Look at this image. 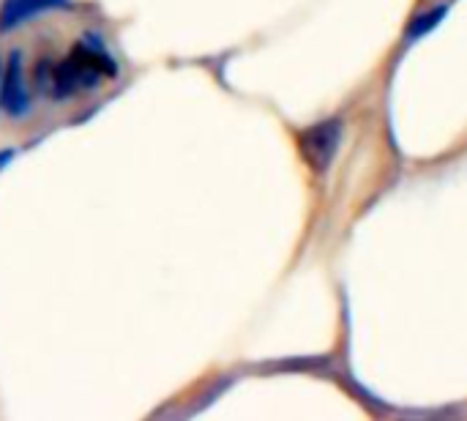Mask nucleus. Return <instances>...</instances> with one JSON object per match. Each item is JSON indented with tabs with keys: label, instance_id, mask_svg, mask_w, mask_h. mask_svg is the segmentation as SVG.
I'll use <instances>...</instances> for the list:
<instances>
[{
	"label": "nucleus",
	"instance_id": "obj_1",
	"mask_svg": "<svg viewBox=\"0 0 467 421\" xmlns=\"http://www.w3.org/2000/svg\"><path fill=\"white\" fill-rule=\"evenodd\" d=\"M339 140H342V123L339 121H326V123L304 129L298 134V148H301L304 162L315 173H323V170L331 167V162L337 156V148H339Z\"/></svg>",
	"mask_w": 467,
	"mask_h": 421
},
{
	"label": "nucleus",
	"instance_id": "obj_2",
	"mask_svg": "<svg viewBox=\"0 0 467 421\" xmlns=\"http://www.w3.org/2000/svg\"><path fill=\"white\" fill-rule=\"evenodd\" d=\"M0 110L11 121L25 118L27 110H30V93H27L25 66H22V55L19 52H11L3 60V74H0Z\"/></svg>",
	"mask_w": 467,
	"mask_h": 421
},
{
	"label": "nucleus",
	"instance_id": "obj_3",
	"mask_svg": "<svg viewBox=\"0 0 467 421\" xmlns=\"http://www.w3.org/2000/svg\"><path fill=\"white\" fill-rule=\"evenodd\" d=\"M68 5L71 0H0V33L19 30L22 25Z\"/></svg>",
	"mask_w": 467,
	"mask_h": 421
},
{
	"label": "nucleus",
	"instance_id": "obj_4",
	"mask_svg": "<svg viewBox=\"0 0 467 421\" xmlns=\"http://www.w3.org/2000/svg\"><path fill=\"white\" fill-rule=\"evenodd\" d=\"M443 14H446V5H441V8H435V11H430L427 16H421V19H416V22L410 25V36L416 38V36H421V33H427V30H432V25H438V22L443 19Z\"/></svg>",
	"mask_w": 467,
	"mask_h": 421
},
{
	"label": "nucleus",
	"instance_id": "obj_5",
	"mask_svg": "<svg viewBox=\"0 0 467 421\" xmlns=\"http://www.w3.org/2000/svg\"><path fill=\"white\" fill-rule=\"evenodd\" d=\"M14 156H16V153H14L11 148H3V151H0V170H5V167L11 164V159H14Z\"/></svg>",
	"mask_w": 467,
	"mask_h": 421
},
{
	"label": "nucleus",
	"instance_id": "obj_6",
	"mask_svg": "<svg viewBox=\"0 0 467 421\" xmlns=\"http://www.w3.org/2000/svg\"><path fill=\"white\" fill-rule=\"evenodd\" d=\"M0 74H3V60H0Z\"/></svg>",
	"mask_w": 467,
	"mask_h": 421
}]
</instances>
